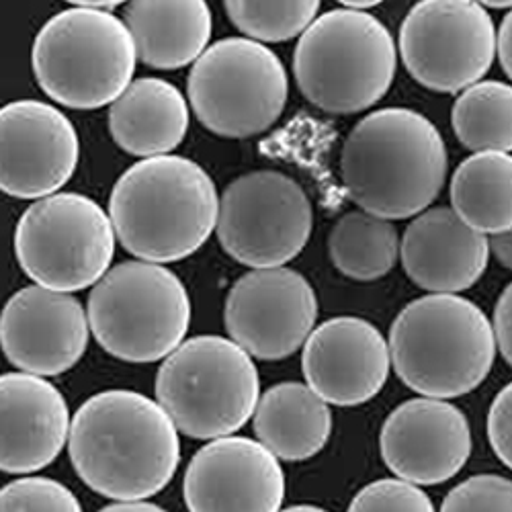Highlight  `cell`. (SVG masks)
Listing matches in <instances>:
<instances>
[{"mask_svg":"<svg viewBox=\"0 0 512 512\" xmlns=\"http://www.w3.org/2000/svg\"><path fill=\"white\" fill-rule=\"evenodd\" d=\"M70 459L80 480L105 498L146 500L164 490L181 461L175 422L144 394L107 390L70 422Z\"/></svg>","mask_w":512,"mask_h":512,"instance_id":"1","label":"cell"},{"mask_svg":"<svg viewBox=\"0 0 512 512\" xmlns=\"http://www.w3.org/2000/svg\"><path fill=\"white\" fill-rule=\"evenodd\" d=\"M447 168V146L437 127L404 107L363 117L340 152V175L349 197L388 222L426 211L445 185Z\"/></svg>","mask_w":512,"mask_h":512,"instance_id":"2","label":"cell"},{"mask_svg":"<svg viewBox=\"0 0 512 512\" xmlns=\"http://www.w3.org/2000/svg\"><path fill=\"white\" fill-rule=\"evenodd\" d=\"M220 197L211 177L185 156L130 166L109 197L121 246L144 263H175L197 252L218 226Z\"/></svg>","mask_w":512,"mask_h":512,"instance_id":"3","label":"cell"},{"mask_svg":"<svg viewBox=\"0 0 512 512\" xmlns=\"http://www.w3.org/2000/svg\"><path fill=\"white\" fill-rule=\"evenodd\" d=\"M388 345L398 377L435 400L474 392L496 359L488 316L461 295H424L410 302L394 320Z\"/></svg>","mask_w":512,"mask_h":512,"instance_id":"4","label":"cell"},{"mask_svg":"<svg viewBox=\"0 0 512 512\" xmlns=\"http://www.w3.org/2000/svg\"><path fill=\"white\" fill-rule=\"evenodd\" d=\"M394 37L371 13L334 9L304 31L293 52V74L302 95L332 115L361 113L392 87Z\"/></svg>","mask_w":512,"mask_h":512,"instance_id":"5","label":"cell"},{"mask_svg":"<svg viewBox=\"0 0 512 512\" xmlns=\"http://www.w3.org/2000/svg\"><path fill=\"white\" fill-rule=\"evenodd\" d=\"M136 60L134 37L123 21L74 3L41 27L31 50L41 91L82 111L115 103L132 84Z\"/></svg>","mask_w":512,"mask_h":512,"instance_id":"6","label":"cell"},{"mask_svg":"<svg viewBox=\"0 0 512 512\" xmlns=\"http://www.w3.org/2000/svg\"><path fill=\"white\" fill-rule=\"evenodd\" d=\"M261 398L252 357L222 336H195L170 353L156 375V402L191 439L232 437Z\"/></svg>","mask_w":512,"mask_h":512,"instance_id":"7","label":"cell"},{"mask_svg":"<svg viewBox=\"0 0 512 512\" xmlns=\"http://www.w3.org/2000/svg\"><path fill=\"white\" fill-rule=\"evenodd\" d=\"M87 316L97 343L109 355L127 363H154L183 345L191 302L173 271L127 261L93 287Z\"/></svg>","mask_w":512,"mask_h":512,"instance_id":"8","label":"cell"},{"mask_svg":"<svg viewBox=\"0 0 512 512\" xmlns=\"http://www.w3.org/2000/svg\"><path fill=\"white\" fill-rule=\"evenodd\" d=\"M187 93L197 119L211 134L240 140L259 136L279 121L289 80L283 62L267 46L228 37L193 64Z\"/></svg>","mask_w":512,"mask_h":512,"instance_id":"9","label":"cell"},{"mask_svg":"<svg viewBox=\"0 0 512 512\" xmlns=\"http://www.w3.org/2000/svg\"><path fill=\"white\" fill-rule=\"evenodd\" d=\"M21 269L39 285L72 293L97 285L115 254V230L93 199L56 193L33 203L15 230Z\"/></svg>","mask_w":512,"mask_h":512,"instance_id":"10","label":"cell"},{"mask_svg":"<svg viewBox=\"0 0 512 512\" xmlns=\"http://www.w3.org/2000/svg\"><path fill=\"white\" fill-rule=\"evenodd\" d=\"M312 226L306 191L277 170H252L220 197V244L236 263L252 269H277L293 261L306 248Z\"/></svg>","mask_w":512,"mask_h":512,"instance_id":"11","label":"cell"},{"mask_svg":"<svg viewBox=\"0 0 512 512\" xmlns=\"http://www.w3.org/2000/svg\"><path fill=\"white\" fill-rule=\"evenodd\" d=\"M400 54L410 76L435 93H463L482 80L496 56V29L472 0H424L400 29Z\"/></svg>","mask_w":512,"mask_h":512,"instance_id":"12","label":"cell"},{"mask_svg":"<svg viewBox=\"0 0 512 512\" xmlns=\"http://www.w3.org/2000/svg\"><path fill=\"white\" fill-rule=\"evenodd\" d=\"M318 318L308 279L287 267L254 269L226 297V330L240 349L263 361H281L306 345Z\"/></svg>","mask_w":512,"mask_h":512,"instance_id":"13","label":"cell"},{"mask_svg":"<svg viewBox=\"0 0 512 512\" xmlns=\"http://www.w3.org/2000/svg\"><path fill=\"white\" fill-rule=\"evenodd\" d=\"M78 156V134L60 109L31 99L0 109V191L5 195H56L74 175Z\"/></svg>","mask_w":512,"mask_h":512,"instance_id":"14","label":"cell"},{"mask_svg":"<svg viewBox=\"0 0 512 512\" xmlns=\"http://www.w3.org/2000/svg\"><path fill=\"white\" fill-rule=\"evenodd\" d=\"M89 332V316L74 295L39 285L17 291L0 312L3 353L37 377L72 369L87 351Z\"/></svg>","mask_w":512,"mask_h":512,"instance_id":"15","label":"cell"},{"mask_svg":"<svg viewBox=\"0 0 512 512\" xmlns=\"http://www.w3.org/2000/svg\"><path fill=\"white\" fill-rule=\"evenodd\" d=\"M183 492L189 512H281L285 474L259 441L224 437L193 455Z\"/></svg>","mask_w":512,"mask_h":512,"instance_id":"16","label":"cell"},{"mask_svg":"<svg viewBox=\"0 0 512 512\" xmlns=\"http://www.w3.org/2000/svg\"><path fill=\"white\" fill-rule=\"evenodd\" d=\"M379 451L398 480L435 486L455 478L472 455L467 416L447 400L414 398L381 426Z\"/></svg>","mask_w":512,"mask_h":512,"instance_id":"17","label":"cell"},{"mask_svg":"<svg viewBox=\"0 0 512 512\" xmlns=\"http://www.w3.org/2000/svg\"><path fill=\"white\" fill-rule=\"evenodd\" d=\"M390 345L367 320H326L306 340L302 369L308 388L326 404L359 406L373 400L390 375Z\"/></svg>","mask_w":512,"mask_h":512,"instance_id":"18","label":"cell"},{"mask_svg":"<svg viewBox=\"0 0 512 512\" xmlns=\"http://www.w3.org/2000/svg\"><path fill=\"white\" fill-rule=\"evenodd\" d=\"M68 435V404L54 383L29 373L0 375V472H39L56 461Z\"/></svg>","mask_w":512,"mask_h":512,"instance_id":"19","label":"cell"},{"mask_svg":"<svg viewBox=\"0 0 512 512\" xmlns=\"http://www.w3.org/2000/svg\"><path fill=\"white\" fill-rule=\"evenodd\" d=\"M408 277L431 295H455L480 281L490 261L488 236L465 226L451 207L422 211L400 242Z\"/></svg>","mask_w":512,"mask_h":512,"instance_id":"20","label":"cell"},{"mask_svg":"<svg viewBox=\"0 0 512 512\" xmlns=\"http://www.w3.org/2000/svg\"><path fill=\"white\" fill-rule=\"evenodd\" d=\"M189 130V107L183 93L160 78H138L109 107V132L132 156H168Z\"/></svg>","mask_w":512,"mask_h":512,"instance_id":"21","label":"cell"},{"mask_svg":"<svg viewBox=\"0 0 512 512\" xmlns=\"http://www.w3.org/2000/svg\"><path fill=\"white\" fill-rule=\"evenodd\" d=\"M136 56L158 70H179L195 64L207 50L211 37V11L203 0L160 3L134 0L123 11Z\"/></svg>","mask_w":512,"mask_h":512,"instance_id":"22","label":"cell"},{"mask_svg":"<svg viewBox=\"0 0 512 512\" xmlns=\"http://www.w3.org/2000/svg\"><path fill=\"white\" fill-rule=\"evenodd\" d=\"M254 433L277 459L306 461L326 447L332 412L304 383H277L256 404Z\"/></svg>","mask_w":512,"mask_h":512,"instance_id":"23","label":"cell"},{"mask_svg":"<svg viewBox=\"0 0 512 512\" xmlns=\"http://www.w3.org/2000/svg\"><path fill=\"white\" fill-rule=\"evenodd\" d=\"M451 209L484 236L512 230V156L480 152L463 160L451 179Z\"/></svg>","mask_w":512,"mask_h":512,"instance_id":"24","label":"cell"},{"mask_svg":"<svg viewBox=\"0 0 512 512\" xmlns=\"http://www.w3.org/2000/svg\"><path fill=\"white\" fill-rule=\"evenodd\" d=\"M328 254L345 277L375 281L394 269L400 256V238L392 222L363 209L349 211L330 230Z\"/></svg>","mask_w":512,"mask_h":512,"instance_id":"25","label":"cell"},{"mask_svg":"<svg viewBox=\"0 0 512 512\" xmlns=\"http://www.w3.org/2000/svg\"><path fill=\"white\" fill-rule=\"evenodd\" d=\"M457 140L480 152H512V87L498 80H482L465 89L453 105Z\"/></svg>","mask_w":512,"mask_h":512,"instance_id":"26","label":"cell"},{"mask_svg":"<svg viewBox=\"0 0 512 512\" xmlns=\"http://www.w3.org/2000/svg\"><path fill=\"white\" fill-rule=\"evenodd\" d=\"M230 21L252 41H287L304 35L320 11L318 0H291V3H254L230 0L224 5Z\"/></svg>","mask_w":512,"mask_h":512,"instance_id":"27","label":"cell"},{"mask_svg":"<svg viewBox=\"0 0 512 512\" xmlns=\"http://www.w3.org/2000/svg\"><path fill=\"white\" fill-rule=\"evenodd\" d=\"M0 512H82V506L56 480L21 478L0 488Z\"/></svg>","mask_w":512,"mask_h":512,"instance_id":"28","label":"cell"},{"mask_svg":"<svg viewBox=\"0 0 512 512\" xmlns=\"http://www.w3.org/2000/svg\"><path fill=\"white\" fill-rule=\"evenodd\" d=\"M347 512H435V506L418 486L388 478L359 490Z\"/></svg>","mask_w":512,"mask_h":512,"instance_id":"29","label":"cell"},{"mask_svg":"<svg viewBox=\"0 0 512 512\" xmlns=\"http://www.w3.org/2000/svg\"><path fill=\"white\" fill-rule=\"evenodd\" d=\"M441 512H512V480L494 474L467 478L447 494Z\"/></svg>","mask_w":512,"mask_h":512,"instance_id":"30","label":"cell"},{"mask_svg":"<svg viewBox=\"0 0 512 512\" xmlns=\"http://www.w3.org/2000/svg\"><path fill=\"white\" fill-rule=\"evenodd\" d=\"M488 439L496 457L512 469V383L500 390L490 406Z\"/></svg>","mask_w":512,"mask_h":512,"instance_id":"31","label":"cell"},{"mask_svg":"<svg viewBox=\"0 0 512 512\" xmlns=\"http://www.w3.org/2000/svg\"><path fill=\"white\" fill-rule=\"evenodd\" d=\"M494 336L504 361L512 367V283L506 285L494 310Z\"/></svg>","mask_w":512,"mask_h":512,"instance_id":"32","label":"cell"},{"mask_svg":"<svg viewBox=\"0 0 512 512\" xmlns=\"http://www.w3.org/2000/svg\"><path fill=\"white\" fill-rule=\"evenodd\" d=\"M496 50L502 64V70L512 80V9L506 13L498 37H496Z\"/></svg>","mask_w":512,"mask_h":512,"instance_id":"33","label":"cell"},{"mask_svg":"<svg viewBox=\"0 0 512 512\" xmlns=\"http://www.w3.org/2000/svg\"><path fill=\"white\" fill-rule=\"evenodd\" d=\"M490 252H494L496 261L512 271V230L492 236L490 240Z\"/></svg>","mask_w":512,"mask_h":512,"instance_id":"34","label":"cell"},{"mask_svg":"<svg viewBox=\"0 0 512 512\" xmlns=\"http://www.w3.org/2000/svg\"><path fill=\"white\" fill-rule=\"evenodd\" d=\"M99 512H166L162 506L146 502V500H138V502H115L105 506Z\"/></svg>","mask_w":512,"mask_h":512,"instance_id":"35","label":"cell"},{"mask_svg":"<svg viewBox=\"0 0 512 512\" xmlns=\"http://www.w3.org/2000/svg\"><path fill=\"white\" fill-rule=\"evenodd\" d=\"M74 5H78V7H84V9H93V11H105V13H113L117 7H119V3L117 0H84V3H74Z\"/></svg>","mask_w":512,"mask_h":512,"instance_id":"36","label":"cell"},{"mask_svg":"<svg viewBox=\"0 0 512 512\" xmlns=\"http://www.w3.org/2000/svg\"><path fill=\"white\" fill-rule=\"evenodd\" d=\"M281 512H328V510H324L320 506H312V504H295V506H289Z\"/></svg>","mask_w":512,"mask_h":512,"instance_id":"37","label":"cell"}]
</instances>
